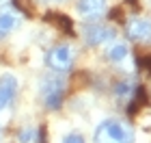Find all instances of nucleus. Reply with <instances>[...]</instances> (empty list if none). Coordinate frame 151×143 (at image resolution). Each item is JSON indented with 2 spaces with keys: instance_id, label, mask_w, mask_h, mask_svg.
Wrapping results in <instances>:
<instances>
[{
  "instance_id": "9d476101",
  "label": "nucleus",
  "mask_w": 151,
  "mask_h": 143,
  "mask_svg": "<svg viewBox=\"0 0 151 143\" xmlns=\"http://www.w3.org/2000/svg\"><path fill=\"white\" fill-rule=\"evenodd\" d=\"M47 17H50V22H56L60 30H67V33H71V22H69V17H67V15H58V13H50Z\"/></svg>"
},
{
  "instance_id": "9b49d317",
  "label": "nucleus",
  "mask_w": 151,
  "mask_h": 143,
  "mask_svg": "<svg viewBox=\"0 0 151 143\" xmlns=\"http://www.w3.org/2000/svg\"><path fill=\"white\" fill-rule=\"evenodd\" d=\"M114 93L119 95V98H123V95H129V93H134V85L127 83V80H121V83L114 85Z\"/></svg>"
},
{
  "instance_id": "f03ea898",
  "label": "nucleus",
  "mask_w": 151,
  "mask_h": 143,
  "mask_svg": "<svg viewBox=\"0 0 151 143\" xmlns=\"http://www.w3.org/2000/svg\"><path fill=\"white\" fill-rule=\"evenodd\" d=\"M39 95L45 108H52V111L60 108L65 100V80L56 74H45L39 83Z\"/></svg>"
},
{
  "instance_id": "39448f33",
  "label": "nucleus",
  "mask_w": 151,
  "mask_h": 143,
  "mask_svg": "<svg viewBox=\"0 0 151 143\" xmlns=\"http://www.w3.org/2000/svg\"><path fill=\"white\" fill-rule=\"evenodd\" d=\"M116 35V30L112 26H106V24H88L84 26V41L88 46H99L108 41V39H112Z\"/></svg>"
},
{
  "instance_id": "20e7f679",
  "label": "nucleus",
  "mask_w": 151,
  "mask_h": 143,
  "mask_svg": "<svg viewBox=\"0 0 151 143\" xmlns=\"http://www.w3.org/2000/svg\"><path fill=\"white\" fill-rule=\"evenodd\" d=\"M125 35L132 41H151V17H129L125 24Z\"/></svg>"
},
{
  "instance_id": "6e6552de",
  "label": "nucleus",
  "mask_w": 151,
  "mask_h": 143,
  "mask_svg": "<svg viewBox=\"0 0 151 143\" xmlns=\"http://www.w3.org/2000/svg\"><path fill=\"white\" fill-rule=\"evenodd\" d=\"M101 11H106V0H78V13L86 17L99 15Z\"/></svg>"
},
{
  "instance_id": "0eeeda50",
  "label": "nucleus",
  "mask_w": 151,
  "mask_h": 143,
  "mask_svg": "<svg viewBox=\"0 0 151 143\" xmlns=\"http://www.w3.org/2000/svg\"><path fill=\"white\" fill-rule=\"evenodd\" d=\"M19 24H22V20L13 9H0V39H4L15 28H19Z\"/></svg>"
},
{
  "instance_id": "f257e3e1",
  "label": "nucleus",
  "mask_w": 151,
  "mask_h": 143,
  "mask_svg": "<svg viewBox=\"0 0 151 143\" xmlns=\"http://www.w3.org/2000/svg\"><path fill=\"white\" fill-rule=\"evenodd\" d=\"M93 141L95 143H132L134 141V130L129 126H125L123 121L106 119L95 128Z\"/></svg>"
},
{
  "instance_id": "423d86ee",
  "label": "nucleus",
  "mask_w": 151,
  "mask_h": 143,
  "mask_svg": "<svg viewBox=\"0 0 151 143\" xmlns=\"http://www.w3.org/2000/svg\"><path fill=\"white\" fill-rule=\"evenodd\" d=\"M17 91V78L13 74H2L0 76V111L11 104Z\"/></svg>"
},
{
  "instance_id": "f8f14e48",
  "label": "nucleus",
  "mask_w": 151,
  "mask_h": 143,
  "mask_svg": "<svg viewBox=\"0 0 151 143\" xmlns=\"http://www.w3.org/2000/svg\"><path fill=\"white\" fill-rule=\"evenodd\" d=\"M35 134H37L35 128H24V130L19 132V141L22 143H30V141H35Z\"/></svg>"
},
{
  "instance_id": "1a4fd4ad",
  "label": "nucleus",
  "mask_w": 151,
  "mask_h": 143,
  "mask_svg": "<svg viewBox=\"0 0 151 143\" xmlns=\"http://www.w3.org/2000/svg\"><path fill=\"white\" fill-rule=\"evenodd\" d=\"M129 57V48H127V44H123V41H114V44H110L108 46V50H106V59L110 61V63H123Z\"/></svg>"
},
{
  "instance_id": "7ed1b4c3",
  "label": "nucleus",
  "mask_w": 151,
  "mask_h": 143,
  "mask_svg": "<svg viewBox=\"0 0 151 143\" xmlns=\"http://www.w3.org/2000/svg\"><path fill=\"white\" fill-rule=\"evenodd\" d=\"M73 59H76L73 48L67 46V44L54 46V48H50V50H47V54H45V63H47V67H50L52 72H58V74L69 72L71 65H73Z\"/></svg>"
},
{
  "instance_id": "4468645a",
  "label": "nucleus",
  "mask_w": 151,
  "mask_h": 143,
  "mask_svg": "<svg viewBox=\"0 0 151 143\" xmlns=\"http://www.w3.org/2000/svg\"><path fill=\"white\" fill-rule=\"evenodd\" d=\"M0 2H2V0H0Z\"/></svg>"
},
{
  "instance_id": "ddd939ff",
  "label": "nucleus",
  "mask_w": 151,
  "mask_h": 143,
  "mask_svg": "<svg viewBox=\"0 0 151 143\" xmlns=\"http://www.w3.org/2000/svg\"><path fill=\"white\" fill-rule=\"evenodd\" d=\"M63 143H84V137L78 134V132H69V134L63 137Z\"/></svg>"
}]
</instances>
